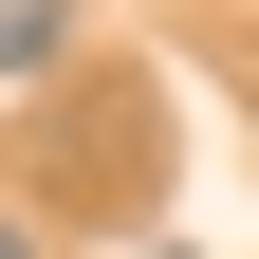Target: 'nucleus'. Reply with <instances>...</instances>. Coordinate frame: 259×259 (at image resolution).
<instances>
[{"instance_id": "obj_1", "label": "nucleus", "mask_w": 259, "mask_h": 259, "mask_svg": "<svg viewBox=\"0 0 259 259\" xmlns=\"http://www.w3.org/2000/svg\"><path fill=\"white\" fill-rule=\"evenodd\" d=\"M56 19H74V0H0V74H37V56H56Z\"/></svg>"}, {"instance_id": "obj_2", "label": "nucleus", "mask_w": 259, "mask_h": 259, "mask_svg": "<svg viewBox=\"0 0 259 259\" xmlns=\"http://www.w3.org/2000/svg\"><path fill=\"white\" fill-rule=\"evenodd\" d=\"M0 259H37V222H0Z\"/></svg>"}, {"instance_id": "obj_3", "label": "nucleus", "mask_w": 259, "mask_h": 259, "mask_svg": "<svg viewBox=\"0 0 259 259\" xmlns=\"http://www.w3.org/2000/svg\"><path fill=\"white\" fill-rule=\"evenodd\" d=\"M148 259H204V241H148Z\"/></svg>"}]
</instances>
